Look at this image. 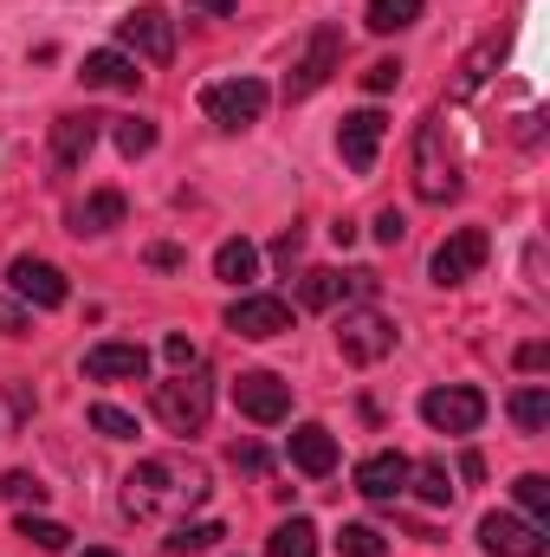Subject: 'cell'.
<instances>
[{"label":"cell","mask_w":550,"mask_h":557,"mask_svg":"<svg viewBox=\"0 0 550 557\" xmlns=\"http://www.w3.org/2000/svg\"><path fill=\"white\" fill-rule=\"evenodd\" d=\"M266 557H317V525L311 519H285L266 539Z\"/></svg>","instance_id":"cb8c5ba5"},{"label":"cell","mask_w":550,"mask_h":557,"mask_svg":"<svg viewBox=\"0 0 550 557\" xmlns=\"http://www.w3.org/2000/svg\"><path fill=\"white\" fill-rule=\"evenodd\" d=\"M91 428H98L104 441H137V416H124V409H111V403L91 409Z\"/></svg>","instance_id":"d6a6232c"},{"label":"cell","mask_w":550,"mask_h":557,"mask_svg":"<svg viewBox=\"0 0 550 557\" xmlns=\"http://www.w3.org/2000/svg\"><path fill=\"white\" fill-rule=\"evenodd\" d=\"M298 253H304V234H298V227H291V234H278V240H273V260L285 267V273L298 267Z\"/></svg>","instance_id":"f35d334b"},{"label":"cell","mask_w":550,"mask_h":557,"mask_svg":"<svg viewBox=\"0 0 550 557\" xmlns=\"http://www.w3.org/2000/svg\"><path fill=\"white\" fill-rule=\"evenodd\" d=\"M414 195L421 201H453L460 195V162H453V143H447L440 117H427L414 131Z\"/></svg>","instance_id":"3957f363"},{"label":"cell","mask_w":550,"mask_h":557,"mask_svg":"<svg viewBox=\"0 0 550 557\" xmlns=\"http://www.w3.org/2000/svg\"><path fill=\"white\" fill-rule=\"evenodd\" d=\"M479 552L486 557H545L550 539H545V525H532V519L486 512V519H479Z\"/></svg>","instance_id":"8fae6325"},{"label":"cell","mask_w":550,"mask_h":557,"mask_svg":"<svg viewBox=\"0 0 550 557\" xmlns=\"http://www.w3.org/2000/svg\"><path fill=\"white\" fill-rule=\"evenodd\" d=\"M234 409L247 421H260V428H273V421L291 416V383L273 376V370H247V376L234 383Z\"/></svg>","instance_id":"7c38bea8"},{"label":"cell","mask_w":550,"mask_h":557,"mask_svg":"<svg viewBox=\"0 0 550 557\" xmlns=\"http://www.w3.org/2000/svg\"><path fill=\"white\" fill-rule=\"evenodd\" d=\"M421 421H427L434 434H473V428L486 421V396H479L473 383L427 389V396H421Z\"/></svg>","instance_id":"52a82bcc"},{"label":"cell","mask_w":550,"mask_h":557,"mask_svg":"<svg viewBox=\"0 0 550 557\" xmlns=\"http://www.w3.org/2000/svg\"><path fill=\"white\" fill-rule=\"evenodd\" d=\"M337 552L343 557H383L389 552V539H383L376 525H343V532H337Z\"/></svg>","instance_id":"4dcf8cb0"},{"label":"cell","mask_w":550,"mask_h":557,"mask_svg":"<svg viewBox=\"0 0 550 557\" xmlns=\"http://www.w3.org/2000/svg\"><path fill=\"white\" fill-rule=\"evenodd\" d=\"M492 59H499V46H473L466 65H460V78H453V98H473V91L492 78Z\"/></svg>","instance_id":"f1b7e54d"},{"label":"cell","mask_w":550,"mask_h":557,"mask_svg":"<svg viewBox=\"0 0 550 557\" xmlns=\"http://www.w3.org/2000/svg\"><path fill=\"white\" fill-rule=\"evenodd\" d=\"M7 396H13V416H33V396H26V383H7Z\"/></svg>","instance_id":"ee69618b"},{"label":"cell","mask_w":550,"mask_h":557,"mask_svg":"<svg viewBox=\"0 0 550 557\" xmlns=\"http://www.w3.org/2000/svg\"><path fill=\"white\" fill-rule=\"evenodd\" d=\"M0 499H13V506H39L46 486H39L33 473H0Z\"/></svg>","instance_id":"e575fe53"},{"label":"cell","mask_w":550,"mask_h":557,"mask_svg":"<svg viewBox=\"0 0 550 557\" xmlns=\"http://www.w3.org/2000/svg\"><path fill=\"white\" fill-rule=\"evenodd\" d=\"M512 421H518L525 434H545V428H550V389H545V383H532V389H518V396H512Z\"/></svg>","instance_id":"4316f807"},{"label":"cell","mask_w":550,"mask_h":557,"mask_svg":"<svg viewBox=\"0 0 550 557\" xmlns=\"http://www.w3.org/2000/svg\"><path fill=\"white\" fill-rule=\"evenodd\" d=\"M124 214H130V201L117 188H98L72 208V234H111V227H124Z\"/></svg>","instance_id":"44dd1931"},{"label":"cell","mask_w":550,"mask_h":557,"mask_svg":"<svg viewBox=\"0 0 550 557\" xmlns=\"http://www.w3.org/2000/svg\"><path fill=\"white\" fill-rule=\"evenodd\" d=\"M376 285H383L376 273H337V267H311V273H304V285H298V298H304L311 311H330V305H343V298H363V305H370V298H376Z\"/></svg>","instance_id":"4fadbf2b"},{"label":"cell","mask_w":550,"mask_h":557,"mask_svg":"<svg viewBox=\"0 0 550 557\" xmlns=\"http://www.w3.org/2000/svg\"><path fill=\"white\" fill-rule=\"evenodd\" d=\"M512 499L525 506V519H532V525H545V519H550V480H545V473H518V480H512Z\"/></svg>","instance_id":"83f0119b"},{"label":"cell","mask_w":550,"mask_h":557,"mask_svg":"<svg viewBox=\"0 0 550 557\" xmlns=\"http://www.w3.org/2000/svg\"><path fill=\"white\" fill-rule=\"evenodd\" d=\"M409 454H396V447H383V454H370L363 467H357V493L363 499H376V506H396L402 493H409Z\"/></svg>","instance_id":"9a60e30c"},{"label":"cell","mask_w":550,"mask_h":557,"mask_svg":"<svg viewBox=\"0 0 550 557\" xmlns=\"http://www.w3.org/2000/svg\"><path fill=\"white\" fill-rule=\"evenodd\" d=\"M85 557H117V552H85Z\"/></svg>","instance_id":"f6af8a7d"},{"label":"cell","mask_w":550,"mask_h":557,"mask_svg":"<svg viewBox=\"0 0 550 557\" xmlns=\"http://www.w3.org/2000/svg\"><path fill=\"white\" fill-rule=\"evenodd\" d=\"M409 486H414V499H427V506H453V473H447L440 460L409 467Z\"/></svg>","instance_id":"d4e9b609"},{"label":"cell","mask_w":550,"mask_h":557,"mask_svg":"<svg viewBox=\"0 0 550 557\" xmlns=\"http://www.w3.org/2000/svg\"><path fill=\"white\" fill-rule=\"evenodd\" d=\"M402 234H409V221H402L396 208H383V214H376V240H383V247H402Z\"/></svg>","instance_id":"74e56055"},{"label":"cell","mask_w":550,"mask_h":557,"mask_svg":"<svg viewBox=\"0 0 550 557\" xmlns=\"http://www.w3.org/2000/svg\"><path fill=\"white\" fill-rule=\"evenodd\" d=\"M221 539H227V532H221L214 519H195V525L182 519V525H168V539H162V552H168V557H195V552H214Z\"/></svg>","instance_id":"603a6c76"},{"label":"cell","mask_w":550,"mask_h":557,"mask_svg":"<svg viewBox=\"0 0 550 557\" xmlns=\"http://www.w3.org/2000/svg\"><path fill=\"white\" fill-rule=\"evenodd\" d=\"M188 13H208V20H234V0H188Z\"/></svg>","instance_id":"b9f144b4"},{"label":"cell","mask_w":550,"mask_h":557,"mask_svg":"<svg viewBox=\"0 0 550 557\" xmlns=\"http://www.w3.org/2000/svg\"><path fill=\"white\" fill-rule=\"evenodd\" d=\"M486 253H492V234H486V227H453V234L434 247L427 273H434V285H466V278L486 267Z\"/></svg>","instance_id":"ba28073f"},{"label":"cell","mask_w":550,"mask_h":557,"mask_svg":"<svg viewBox=\"0 0 550 557\" xmlns=\"http://www.w3.org/2000/svg\"><path fill=\"white\" fill-rule=\"evenodd\" d=\"M396 318H383V311H370V305H357V311H343L337 318V350H343V363H357V370H370V363H383L389 350H396Z\"/></svg>","instance_id":"5b68a950"},{"label":"cell","mask_w":550,"mask_h":557,"mask_svg":"<svg viewBox=\"0 0 550 557\" xmlns=\"http://www.w3.org/2000/svg\"><path fill=\"white\" fill-rule=\"evenodd\" d=\"M142 260H149V267H162V273H175V267H182V260H188V253H182V247H168V240H162V247H149V253H142Z\"/></svg>","instance_id":"ab89813d"},{"label":"cell","mask_w":550,"mask_h":557,"mask_svg":"<svg viewBox=\"0 0 550 557\" xmlns=\"http://www.w3.org/2000/svg\"><path fill=\"white\" fill-rule=\"evenodd\" d=\"M7 278H13V292H20L26 305H39V311H59V305L72 298L65 273H59L52 260H33V253H20V260L7 267Z\"/></svg>","instance_id":"5bb4252c"},{"label":"cell","mask_w":550,"mask_h":557,"mask_svg":"<svg viewBox=\"0 0 550 557\" xmlns=\"http://www.w3.org/2000/svg\"><path fill=\"white\" fill-rule=\"evenodd\" d=\"M234 467H247V473H260V467H266V454H260V447H234Z\"/></svg>","instance_id":"7bdbcfd3"},{"label":"cell","mask_w":550,"mask_h":557,"mask_svg":"<svg viewBox=\"0 0 550 557\" xmlns=\"http://www.w3.org/2000/svg\"><path fill=\"white\" fill-rule=\"evenodd\" d=\"M337 59H343V33H337V26H317V33L304 39V52L291 59V72H285V98L298 104V98L324 91L330 72H337Z\"/></svg>","instance_id":"8992f818"},{"label":"cell","mask_w":550,"mask_h":557,"mask_svg":"<svg viewBox=\"0 0 550 557\" xmlns=\"http://www.w3.org/2000/svg\"><path fill=\"white\" fill-rule=\"evenodd\" d=\"M78 78L91 85V91H137L142 85V72H137V59L130 52H85V65H78Z\"/></svg>","instance_id":"ffe728a7"},{"label":"cell","mask_w":550,"mask_h":557,"mask_svg":"<svg viewBox=\"0 0 550 557\" xmlns=\"http://www.w3.org/2000/svg\"><path fill=\"white\" fill-rule=\"evenodd\" d=\"M266 104H273V91H266L260 78H221V85L201 91V111H208V124H221V131H253V124L266 117Z\"/></svg>","instance_id":"277c9868"},{"label":"cell","mask_w":550,"mask_h":557,"mask_svg":"<svg viewBox=\"0 0 550 557\" xmlns=\"http://www.w3.org/2000/svg\"><path fill=\"white\" fill-rule=\"evenodd\" d=\"M363 85H370V91H396V85H402V59H376V65L363 72Z\"/></svg>","instance_id":"d590c367"},{"label":"cell","mask_w":550,"mask_h":557,"mask_svg":"<svg viewBox=\"0 0 550 557\" xmlns=\"http://www.w3.org/2000/svg\"><path fill=\"white\" fill-rule=\"evenodd\" d=\"M383 131H389L383 111H350L343 131H337V156H343L357 175H370V169H376V149H383Z\"/></svg>","instance_id":"e0dca14e"},{"label":"cell","mask_w":550,"mask_h":557,"mask_svg":"<svg viewBox=\"0 0 550 557\" xmlns=\"http://www.w3.org/2000/svg\"><path fill=\"white\" fill-rule=\"evenodd\" d=\"M162 357H168L175 370H201V344H195L188 331H168V337H162Z\"/></svg>","instance_id":"836d02e7"},{"label":"cell","mask_w":550,"mask_h":557,"mask_svg":"<svg viewBox=\"0 0 550 557\" xmlns=\"http://www.w3.org/2000/svg\"><path fill=\"white\" fill-rule=\"evenodd\" d=\"M291 467L311 473V480H324V473L337 467V434H330L324 421H298V428H291Z\"/></svg>","instance_id":"ac0fdd59"},{"label":"cell","mask_w":550,"mask_h":557,"mask_svg":"<svg viewBox=\"0 0 550 557\" xmlns=\"http://www.w3.org/2000/svg\"><path fill=\"white\" fill-rule=\"evenodd\" d=\"M26 331H33V311L13 305V298H0V337H26Z\"/></svg>","instance_id":"8d00e7d4"},{"label":"cell","mask_w":550,"mask_h":557,"mask_svg":"<svg viewBox=\"0 0 550 557\" xmlns=\"http://www.w3.org/2000/svg\"><path fill=\"white\" fill-rule=\"evenodd\" d=\"M91 149H98V117H91V111L52 117V162H59V169H78Z\"/></svg>","instance_id":"d6986e66"},{"label":"cell","mask_w":550,"mask_h":557,"mask_svg":"<svg viewBox=\"0 0 550 557\" xmlns=\"http://www.w3.org/2000/svg\"><path fill=\"white\" fill-rule=\"evenodd\" d=\"M117 149H124L130 162L149 156V149H155V124H149V117H117Z\"/></svg>","instance_id":"1f68e13d"},{"label":"cell","mask_w":550,"mask_h":557,"mask_svg":"<svg viewBox=\"0 0 550 557\" xmlns=\"http://www.w3.org/2000/svg\"><path fill=\"white\" fill-rule=\"evenodd\" d=\"M545 363H550V344H538V337L518 344V370H545Z\"/></svg>","instance_id":"60d3db41"},{"label":"cell","mask_w":550,"mask_h":557,"mask_svg":"<svg viewBox=\"0 0 550 557\" xmlns=\"http://www.w3.org/2000/svg\"><path fill=\"white\" fill-rule=\"evenodd\" d=\"M414 20H421V0H370V13H363L370 33H409Z\"/></svg>","instance_id":"484cf974"},{"label":"cell","mask_w":550,"mask_h":557,"mask_svg":"<svg viewBox=\"0 0 550 557\" xmlns=\"http://www.w3.org/2000/svg\"><path fill=\"white\" fill-rule=\"evenodd\" d=\"M214 278H227V285L260 278V247H253V240H221V247H214Z\"/></svg>","instance_id":"7402d4cb"},{"label":"cell","mask_w":550,"mask_h":557,"mask_svg":"<svg viewBox=\"0 0 550 557\" xmlns=\"http://www.w3.org/2000/svg\"><path fill=\"white\" fill-rule=\"evenodd\" d=\"M117 39H124L130 59H149V65H168L175 59V20L162 7H130L117 20Z\"/></svg>","instance_id":"9c48e42d"},{"label":"cell","mask_w":550,"mask_h":557,"mask_svg":"<svg viewBox=\"0 0 550 557\" xmlns=\"http://www.w3.org/2000/svg\"><path fill=\"white\" fill-rule=\"evenodd\" d=\"M155 421L168 428V434H201L208 416H214V383L201 376V370H175L168 383H155Z\"/></svg>","instance_id":"7a4b0ae2"},{"label":"cell","mask_w":550,"mask_h":557,"mask_svg":"<svg viewBox=\"0 0 550 557\" xmlns=\"http://www.w3.org/2000/svg\"><path fill=\"white\" fill-rule=\"evenodd\" d=\"M85 376L91 383H142L149 376V350L142 344H117V337L111 344H91L85 350Z\"/></svg>","instance_id":"2e32d148"},{"label":"cell","mask_w":550,"mask_h":557,"mask_svg":"<svg viewBox=\"0 0 550 557\" xmlns=\"http://www.w3.org/2000/svg\"><path fill=\"white\" fill-rule=\"evenodd\" d=\"M214 499V480H208V467L201 460H182V454H162V460H142L137 473L124 480V512L142 519V525H155V519H188L195 506H208Z\"/></svg>","instance_id":"6da1fadb"},{"label":"cell","mask_w":550,"mask_h":557,"mask_svg":"<svg viewBox=\"0 0 550 557\" xmlns=\"http://www.w3.org/2000/svg\"><path fill=\"white\" fill-rule=\"evenodd\" d=\"M227 331H234V337H253V344L285 337V331H291V305L273 298V292H240V298L227 305Z\"/></svg>","instance_id":"30bf717a"},{"label":"cell","mask_w":550,"mask_h":557,"mask_svg":"<svg viewBox=\"0 0 550 557\" xmlns=\"http://www.w3.org/2000/svg\"><path fill=\"white\" fill-rule=\"evenodd\" d=\"M26 545H39V552H65L72 545V532L59 525V519H33V512H20V525H13Z\"/></svg>","instance_id":"f546056e"}]
</instances>
